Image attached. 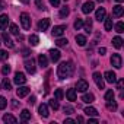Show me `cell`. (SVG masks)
<instances>
[{
	"label": "cell",
	"mask_w": 124,
	"mask_h": 124,
	"mask_svg": "<svg viewBox=\"0 0 124 124\" xmlns=\"http://www.w3.org/2000/svg\"><path fill=\"white\" fill-rule=\"evenodd\" d=\"M75 72V66L72 61H63V63L58 64V69H57V75L60 79H67L73 75Z\"/></svg>",
	"instance_id": "6da1fadb"
},
{
	"label": "cell",
	"mask_w": 124,
	"mask_h": 124,
	"mask_svg": "<svg viewBox=\"0 0 124 124\" xmlns=\"http://www.w3.org/2000/svg\"><path fill=\"white\" fill-rule=\"evenodd\" d=\"M21 25L23 29H29L31 28V16L28 13H21Z\"/></svg>",
	"instance_id": "7a4b0ae2"
},
{
	"label": "cell",
	"mask_w": 124,
	"mask_h": 124,
	"mask_svg": "<svg viewBox=\"0 0 124 124\" xmlns=\"http://www.w3.org/2000/svg\"><path fill=\"white\" fill-rule=\"evenodd\" d=\"M25 69H26V72L28 73H31V75H34L35 73V70H37V67H35V60L31 57V60L28 58V60H25Z\"/></svg>",
	"instance_id": "3957f363"
},
{
	"label": "cell",
	"mask_w": 124,
	"mask_h": 124,
	"mask_svg": "<svg viewBox=\"0 0 124 124\" xmlns=\"http://www.w3.org/2000/svg\"><path fill=\"white\" fill-rule=\"evenodd\" d=\"M111 64L115 67V69H120L123 66V58L120 54H112L111 55Z\"/></svg>",
	"instance_id": "277c9868"
},
{
	"label": "cell",
	"mask_w": 124,
	"mask_h": 124,
	"mask_svg": "<svg viewBox=\"0 0 124 124\" xmlns=\"http://www.w3.org/2000/svg\"><path fill=\"white\" fill-rule=\"evenodd\" d=\"M93 80H95V83H96V86H98L99 89H104L105 82H104V76H102L101 73L95 72V73H93Z\"/></svg>",
	"instance_id": "5b68a950"
},
{
	"label": "cell",
	"mask_w": 124,
	"mask_h": 124,
	"mask_svg": "<svg viewBox=\"0 0 124 124\" xmlns=\"http://www.w3.org/2000/svg\"><path fill=\"white\" fill-rule=\"evenodd\" d=\"M13 82H15L16 85H23V83L26 82V78H25V75H23L22 72H16V73H15V78H13Z\"/></svg>",
	"instance_id": "8992f818"
},
{
	"label": "cell",
	"mask_w": 124,
	"mask_h": 124,
	"mask_svg": "<svg viewBox=\"0 0 124 124\" xmlns=\"http://www.w3.org/2000/svg\"><path fill=\"white\" fill-rule=\"evenodd\" d=\"M76 89H78L79 92H86V91L89 89V85H88V82H86L85 79H80V80H78V83H76Z\"/></svg>",
	"instance_id": "52a82bcc"
},
{
	"label": "cell",
	"mask_w": 124,
	"mask_h": 124,
	"mask_svg": "<svg viewBox=\"0 0 124 124\" xmlns=\"http://www.w3.org/2000/svg\"><path fill=\"white\" fill-rule=\"evenodd\" d=\"M48 54H50V58H51L53 63L58 61V60H60V57H61V53H60L58 50H54V48H51V50L48 51Z\"/></svg>",
	"instance_id": "ba28073f"
},
{
	"label": "cell",
	"mask_w": 124,
	"mask_h": 124,
	"mask_svg": "<svg viewBox=\"0 0 124 124\" xmlns=\"http://www.w3.org/2000/svg\"><path fill=\"white\" fill-rule=\"evenodd\" d=\"M64 31H66V26L64 25H57V26L53 28V35L58 38V37H61V35L64 34Z\"/></svg>",
	"instance_id": "9c48e42d"
},
{
	"label": "cell",
	"mask_w": 124,
	"mask_h": 124,
	"mask_svg": "<svg viewBox=\"0 0 124 124\" xmlns=\"http://www.w3.org/2000/svg\"><path fill=\"white\" fill-rule=\"evenodd\" d=\"M104 78H105V80H107L108 83H115V80H117V75H115L114 72H111V70L105 72V73H104Z\"/></svg>",
	"instance_id": "30bf717a"
},
{
	"label": "cell",
	"mask_w": 124,
	"mask_h": 124,
	"mask_svg": "<svg viewBox=\"0 0 124 124\" xmlns=\"http://www.w3.org/2000/svg\"><path fill=\"white\" fill-rule=\"evenodd\" d=\"M93 8H95L93 2H86V3H83V6H82V12H83L85 15H89V13L93 10Z\"/></svg>",
	"instance_id": "8fae6325"
},
{
	"label": "cell",
	"mask_w": 124,
	"mask_h": 124,
	"mask_svg": "<svg viewBox=\"0 0 124 124\" xmlns=\"http://www.w3.org/2000/svg\"><path fill=\"white\" fill-rule=\"evenodd\" d=\"M29 92H31V89H29L28 86H21V85H19V88H18V91H16V95H18L19 98H23V96H26Z\"/></svg>",
	"instance_id": "7c38bea8"
},
{
	"label": "cell",
	"mask_w": 124,
	"mask_h": 124,
	"mask_svg": "<svg viewBox=\"0 0 124 124\" xmlns=\"http://www.w3.org/2000/svg\"><path fill=\"white\" fill-rule=\"evenodd\" d=\"M38 112H39L41 117L47 118V117L50 115V112H48V105H47V104H41V105L38 107Z\"/></svg>",
	"instance_id": "4fadbf2b"
},
{
	"label": "cell",
	"mask_w": 124,
	"mask_h": 124,
	"mask_svg": "<svg viewBox=\"0 0 124 124\" xmlns=\"http://www.w3.org/2000/svg\"><path fill=\"white\" fill-rule=\"evenodd\" d=\"M105 16H107V12H105V9L104 8H99L98 10H96V13H95V19L96 21H104L105 19Z\"/></svg>",
	"instance_id": "5bb4252c"
},
{
	"label": "cell",
	"mask_w": 124,
	"mask_h": 124,
	"mask_svg": "<svg viewBox=\"0 0 124 124\" xmlns=\"http://www.w3.org/2000/svg\"><path fill=\"white\" fill-rule=\"evenodd\" d=\"M48 26H50V19H48V18L41 19V21H39V23H38V29H39V31H47V29H48Z\"/></svg>",
	"instance_id": "9a60e30c"
},
{
	"label": "cell",
	"mask_w": 124,
	"mask_h": 124,
	"mask_svg": "<svg viewBox=\"0 0 124 124\" xmlns=\"http://www.w3.org/2000/svg\"><path fill=\"white\" fill-rule=\"evenodd\" d=\"M8 23H9V16L8 15H0V29H6V26H8Z\"/></svg>",
	"instance_id": "2e32d148"
},
{
	"label": "cell",
	"mask_w": 124,
	"mask_h": 124,
	"mask_svg": "<svg viewBox=\"0 0 124 124\" xmlns=\"http://www.w3.org/2000/svg\"><path fill=\"white\" fill-rule=\"evenodd\" d=\"M38 63H39L41 67H47L48 66V58H47L45 54H39L38 55Z\"/></svg>",
	"instance_id": "e0dca14e"
},
{
	"label": "cell",
	"mask_w": 124,
	"mask_h": 124,
	"mask_svg": "<svg viewBox=\"0 0 124 124\" xmlns=\"http://www.w3.org/2000/svg\"><path fill=\"white\" fill-rule=\"evenodd\" d=\"M66 96H67L69 101H76V98H78V92H76V89H67Z\"/></svg>",
	"instance_id": "ac0fdd59"
},
{
	"label": "cell",
	"mask_w": 124,
	"mask_h": 124,
	"mask_svg": "<svg viewBox=\"0 0 124 124\" xmlns=\"http://www.w3.org/2000/svg\"><path fill=\"white\" fill-rule=\"evenodd\" d=\"M123 12H124V8H123L121 5L114 6V9H112V15H114V16H117V18H120V16L123 15Z\"/></svg>",
	"instance_id": "d6986e66"
},
{
	"label": "cell",
	"mask_w": 124,
	"mask_h": 124,
	"mask_svg": "<svg viewBox=\"0 0 124 124\" xmlns=\"http://www.w3.org/2000/svg\"><path fill=\"white\" fill-rule=\"evenodd\" d=\"M82 101L85 102V104H92L93 101H95V96H93V93H85L83 96H82Z\"/></svg>",
	"instance_id": "ffe728a7"
},
{
	"label": "cell",
	"mask_w": 124,
	"mask_h": 124,
	"mask_svg": "<svg viewBox=\"0 0 124 124\" xmlns=\"http://www.w3.org/2000/svg\"><path fill=\"white\" fill-rule=\"evenodd\" d=\"M3 121H5V123H10V124H16V123H18L16 117H13L12 114H5V115H3Z\"/></svg>",
	"instance_id": "44dd1931"
},
{
	"label": "cell",
	"mask_w": 124,
	"mask_h": 124,
	"mask_svg": "<svg viewBox=\"0 0 124 124\" xmlns=\"http://www.w3.org/2000/svg\"><path fill=\"white\" fill-rule=\"evenodd\" d=\"M2 38H3V41H5V44H6V45H8L9 48H12V47L15 45V44L12 42V39H10V37H9V34H6V32H3V34H2Z\"/></svg>",
	"instance_id": "7402d4cb"
},
{
	"label": "cell",
	"mask_w": 124,
	"mask_h": 124,
	"mask_svg": "<svg viewBox=\"0 0 124 124\" xmlns=\"http://www.w3.org/2000/svg\"><path fill=\"white\" fill-rule=\"evenodd\" d=\"M85 114H86L88 117H96V115H98V111H96L93 107H86V108H85Z\"/></svg>",
	"instance_id": "603a6c76"
},
{
	"label": "cell",
	"mask_w": 124,
	"mask_h": 124,
	"mask_svg": "<svg viewBox=\"0 0 124 124\" xmlns=\"http://www.w3.org/2000/svg\"><path fill=\"white\" fill-rule=\"evenodd\" d=\"M29 118H31V112H29V109H23V111L21 112V121L26 123Z\"/></svg>",
	"instance_id": "cb8c5ba5"
},
{
	"label": "cell",
	"mask_w": 124,
	"mask_h": 124,
	"mask_svg": "<svg viewBox=\"0 0 124 124\" xmlns=\"http://www.w3.org/2000/svg\"><path fill=\"white\" fill-rule=\"evenodd\" d=\"M112 45H114L115 48H121V47H123V39H121V37H114V38H112Z\"/></svg>",
	"instance_id": "d4e9b609"
},
{
	"label": "cell",
	"mask_w": 124,
	"mask_h": 124,
	"mask_svg": "<svg viewBox=\"0 0 124 124\" xmlns=\"http://www.w3.org/2000/svg\"><path fill=\"white\" fill-rule=\"evenodd\" d=\"M83 28H85V32H86V34H91V32H92V19H88V21L83 23Z\"/></svg>",
	"instance_id": "484cf974"
},
{
	"label": "cell",
	"mask_w": 124,
	"mask_h": 124,
	"mask_svg": "<svg viewBox=\"0 0 124 124\" xmlns=\"http://www.w3.org/2000/svg\"><path fill=\"white\" fill-rule=\"evenodd\" d=\"M29 42H31V45H38V42H39V38H38V35H35V34H32V35H29Z\"/></svg>",
	"instance_id": "4316f807"
},
{
	"label": "cell",
	"mask_w": 124,
	"mask_h": 124,
	"mask_svg": "<svg viewBox=\"0 0 124 124\" xmlns=\"http://www.w3.org/2000/svg\"><path fill=\"white\" fill-rule=\"evenodd\" d=\"M76 42H78L80 47H83V45L86 44V37H85V35H76Z\"/></svg>",
	"instance_id": "83f0119b"
},
{
	"label": "cell",
	"mask_w": 124,
	"mask_h": 124,
	"mask_svg": "<svg viewBox=\"0 0 124 124\" xmlns=\"http://www.w3.org/2000/svg\"><path fill=\"white\" fill-rule=\"evenodd\" d=\"M67 42H69V41H67L66 38H60V37H58V39L55 41V45H57V47H66Z\"/></svg>",
	"instance_id": "f1b7e54d"
},
{
	"label": "cell",
	"mask_w": 124,
	"mask_h": 124,
	"mask_svg": "<svg viewBox=\"0 0 124 124\" xmlns=\"http://www.w3.org/2000/svg\"><path fill=\"white\" fill-rule=\"evenodd\" d=\"M104 21H105V29L107 31H111L112 29V16L111 18H105Z\"/></svg>",
	"instance_id": "f546056e"
},
{
	"label": "cell",
	"mask_w": 124,
	"mask_h": 124,
	"mask_svg": "<svg viewBox=\"0 0 124 124\" xmlns=\"http://www.w3.org/2000/svg\"><path fill=\"white\" fill-rule=\"evenodd\" d=\"M69 13H70V9H69L67 6L61 8V10H60V16H61V18H66V16H69Z\"/></svg>",
	"instance_id": "4dcf8cb0"
},
{
	"label": "cell",
	"mask_w": 124,
	"mask_h": 124,
	"mask_svg": "<svg viewBox=\"0 0 124 124\" xmlns=\"http://www.w3.org/2000/svg\"><path fill=\"white\" fill-rule=\"evenodd\" d=\"M112 99H114V91L108 89L107 93H105V101H112Z\"/></svg>",
	"instance_id": "1f68e13d"
},
{
	"label": "cell",
	"mask_w": 124,
	"mask_h": 124,
	"mask_svg": "<svg viewBox=\"0 0 124 124\" xmlns=\"http://www.w3.org/2000/svg\"><path fill=\"white\" fill-rule=\"evenodd\" d=\"M50 107H51L53 109H58V108H60V105H58V101H57L55 98L50 99Z\"/></svg>",
	"instance_id": "d6a6232c"
},
{
	"label": "cell",
	"mask_w": 124,
	"mask_h": 124,
	"mask_svg": "<svg viewBox=\"0 0 124 124\" xmlns=\"http://www.w3.org/2000/svg\"><path fill=\"white\" fill-rule=\"evenodd\" d=\"M3 88H5L6 91H10V89H12V83L9 82V79H8V78H5V79H3Z\"/></svg>",
	"instance_id": "836d02e7"
},
{
	"label": "cell",
	"mask_w": 124,
	"mask_h": 124,
	"mask_svg": "<svg viewBox=\"0 0 124 124\" xmlns=\"http://www.w3.org/2000/svg\"><path fill=\"white\" fill-rule=\"evenodd\" d=\"M107 108H108V109H111V111L117 109V104L114 102V99H112V101H107Z\"/></svg>",
	"instance_id": "e575fe53"
},
{
	"label": "cell",
	"mask_w": 124,
	"mask_h": 124,
	"mask_svg": "<svg viewBox=\"0 0 124 124\" xmlns=\"http://www.w3.org/2000/svg\"><path fill=\"white\" fill-rule=\"evenodd\" d=\"M63 111H64L67 115H70V114H73V112H75V108H73V107H70V105H64V107H63Z\"/></svg>",
	"instance_id": "d590c367"
},
{
	"label": "cell",
	"mask_w": 124,
	"mask_h": 124,
	"mask_svg": "<svg viewBox=\"0 0 124 124\" xmlns=\"http://www.w3.org/2000/svg\"><path fill=\"white\" fill-rule=\"evenodd\" d=\"M63 96H64V93H63V91H61V89H57V91L54 92V98H55L57 101H60Z\"/></svg>",
	"instance_id": "8d00e7d4"
},
{
	"label": "cell",
	"mask_w": 124,
	"mask_h": 124,
	"mask_svg": "<svg viewBox=\"0 0 124 124\" xmlns=\"http://www.w3.org/2000/svg\"><path fill=\"white\" fill-rule=\"evenodd\" d=\"M82 26H83V21L78 18V19L75 21V29H76V31H79V29H80Z\"/></svg>",
	"instance_id": "74e56055"
},
{
	"label": "cell",
	"mask_w": 124,
	"mask_h": 124,
	"mask_svg": "<svg viewBox=\"0 0 124 124\" xmlns=\"http://www.w3.org/2000/svg\"><path fill=\"white\" fill-rule=\"evenodd\" d=\"M115 31H117L118 34H123V32H124V23H123V22H118V23L115 25Z\"/></svg>",
	"instance_id": "f35d334b"
},
{
	"label": "cell",
	"mask_w": 124,
	"mask_h": 124,
	"mask_svg": "<svg viewBox=\"0 0 124 124\" xmlns=\"http://www.w3.org/2000/svg\"><path fill=\"white\" fill-rule=\"evenodd\" d=\"M10 32H12L13 35H19V28H18V25L12 23V25H10Z\"/></svg>",
	"instance_id": "ab89813d"
},
{
	"label": "cell",
	"mask_w": 124,
	"mask_h": 124,
	"mask_svg": "<svg viewBox=\"0 0 124 124\" xmlns=\"http://www.w3.org/2000/svg\"><path fill=\"white\" fill-rule=\"evenodd\" d=\"M6 105H8L6 98H5V96H0V109H5V108H6Z\"/></svg>",
	"instance_id": "60d3db41"
},
{
	"label": "cell",
	"mask_w": 124,
	"mask_h": 124,
	"mask_svg": "<svg viewBox=\"0 0 124 124\" xmlns=\"http://www.w3.org/2000/svg\"><path fill=\"white\" fill-rule=\"evenodd\" d=\"M8 51H5V50H0V61H5L6 58H8Z\"/></svg>",
	"instance_id": "b9f144b4"
},
{
	"label": "cell",
	"mask_w": 124,
	"mask_h": 124,
	"mask_svg": "<svg viewBox=\"0 0 124 124\" xmlns=\"http://www.w3.org/2000/svg\"><path fill=\"white\" fill-rule=\"evenodd\" d=\"M2 73H3L5 76H8V75L10 73V66H9V64H8V66H3V67H2Z\"/></svg>",
	"instance_id": "7bdbcfd3"
},
{
	"label": "cell",
	"mask_w": 124,
	"mask_h": 124,
	"mask_svg": "<svg viewBox=\"0 0 124 124\" xmlns=\"http://www.w3.org/2000/svg\"><path fill=\"white\" fill-rule=\"evenodd\" d=\"M50 5L54 6V8H58L60 6V0H50Z\"/></svg>",
	"instance_id": "ee69618b"
},
{
	"label": "cell",
	"mask_w": 124,
	"mask_h": 124,
	"mask_svg": "<svg viewBox=\"0 0 124 124\" xmlns=\"http://www.w3.org/2000/svg\"><path fill=\"white\" fill-rule=\"evenodd\" d=\"M35 3H37V8H38V9H44V3H42V0H35Z\"/></svg>",
	"instance_id": "f6af8a7d"
},
{
	"label": "cell",
	"mask_w": 124,
	"mask_h": 124,
	"mask_svg": "<svg viewBox=\"0 0 124 124\" xmlns=\"http://www.w3.org/2000/svg\"><path fill=\"white\" fill-rule=\"evenodd\" d=\"M21 53H22V55H23V57H28V55H29V54H31V51H29V50H28V48H23V50H22V51H21Z\"/></svg>",
	"instance_id": "bcb514c9"
},
{
	"label": "cell",
	"mask_w": 124,
	"mask_h": 124,
	"mask_svg": "<svg viewBox=\"0 0 124 124\" xmlns=\"http://www.w3.org/2000/svg\"><path fill=\"white\" fill-rule=\"evenodd\" d=\"M35 102H37V98H35V96H31V98L28 99V104H29V105H34Z\"/></svg>",
	"instance_id": "7dc6e473"
},
{
	"label": "cell",
	"mask_w": 124,
	"mask_h": 124,
	"mask_svg": "<svg viewBox=\"0 0 124 124\" xmlns=\"http://www.w3.org/2000/svg\"><path fill=\"white\" fill-rule=\"evenodd\" d=\"M115 82H117V88H118V89H123V83H124V82H123V80H115Z\"/></svg>",
	"instance_id": "c3c4849f"
},
{
	"label": "cell",
	"mask_w": 124,
	"mask_h": 124,
	"mask_svg": "<svg viewBox=\"0 0 124 124\" xmlns=\"http://www.w3.org/2000/svg\"><path fill=\"white\" fill-rule=\"evenodd\" d=\"M5 8H6V3L3 2V0H0V10H3Z\"/></svg>",
	"instance_id": "681fc988"
},
{
	"label": "cell",
	"mask_w": 124,
	"mask_h": 124,
	"mask_svg": "<svg viewBox=\"0 0 124 124\" xmlns=\"http://www.w3.org/2000/svg\"><path fill=\"white\" fill-rule=\"evenodd\" d=\"M98 53H99V54L102 55V54H105V53H107V50H105V48L102 47V48H99V50H98Z\"/></svg>",
	"instance_id": "f907efd6"
},
{
	"label": "cell",
	"mask_w": 124,
	"mask_h": 124,
	"mask_svg": "<svg viewBox=\"0 0 124 124\" xmlns=\"http://www.w3.org/2000/svg\"><path fill=\"white\" fill-rule=\"evenodd\" d=\"M89 123H92V124H95V123H98V120H96V118H89Z\"/></svg>",
	"instance_id": "816d5d0a"
},
{
	"label": "cell",
	"mask_w": 124,
	"mask_h": 124,
	"mask_svg": "<svg viewBox=\"0 0 124 124\" xmlns=\"http://www.w3.org/2000/svg\"><path fill=\"white\" fill-rule=\"evenodd\" d=\"M64 123H75V120H72V118H66Z\"/></svg>",
	"instance_id": "f5cc1de1"
},
{
	"label": "cell",
	"mask_w": 124,
	"mask_h": 124,
	"mask_svg": "<svg viewBox=\"0 0 124 124\" xmlns=\"http://www.w3.org/2000/svg\"><path fill=\"white\" fill-rule=\"evenodd\" d=\"M78 121L79 123H83V117H78Z\"/></svg>",
	"instance_id": "db71d44e"
},
{
	"label": "cell",
	"mask_w": 124,
	"mask_h": 124,
	"mask_svg": "<svg viewBox=\"0 0 124 124\" xmlns=\"http://www.w3.org/2000/svg\"><path fill=\"white\" fill-rule=\"evenodd\" d=\"M21 2H22V3H28V2H29V0H21Z\"/></svg>",
	"instance_id": "11a10c76"
},
{
	"label": "cell",
	"mask_w": 124,
	"mask_h": 124,
	"mask_svg": "<svg viewBox=\"0 0 124 124\" xmlns=\"http://www.w3.org/2000/svg\"><path fill=\"white\" fill-rule=\"evenodd\" d=\"M115 2H118V3H121V2H123V0H115Z\"/></svg>",
	"instance_id": "9f6ffc18"
},
{
	"label": "cell",
	"mask_w": 124,
	"mask_h": 124,
	"mask_svg": "<svg viewBox=\"0 0 124 124\" xmlns=\"http://www.w3.org/2000/svg\"><path fill=\"white\" fill-rule=\"evenodd\" d=\"M98 2H104V0H98Z\"/></svg>",
	"instance_id": "6f0895ef"
}]
</instances>
